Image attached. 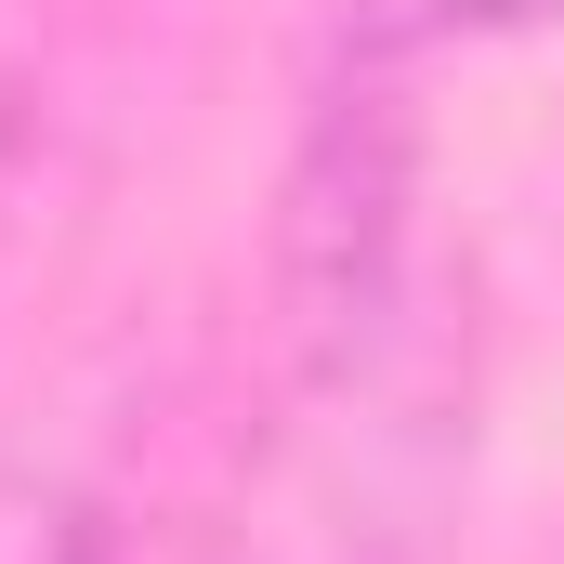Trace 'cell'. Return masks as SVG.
I'll list each match as a JSON object with an SVG mask.
<instances>
[{"label": "cell", "mask_w": 564, "mask_h": 564, "mask_svg": "<svg viewBox=\"0 0 564 564\" xmlns=\"http://www.w3.org/2000/svg\"><path fill=\"white\" fill-rule=\"evenodd\" d=\"M459 26H539V13H564V0H446Z\"/></svg>", "instance_id": "1"}]
</instances>
